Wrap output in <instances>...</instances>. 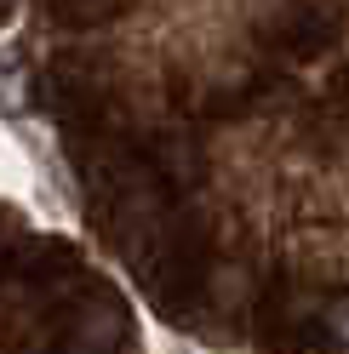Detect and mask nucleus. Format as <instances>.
I'll list each match as a JSON object with an SVG mask.
<instances>
[]
</instances>
